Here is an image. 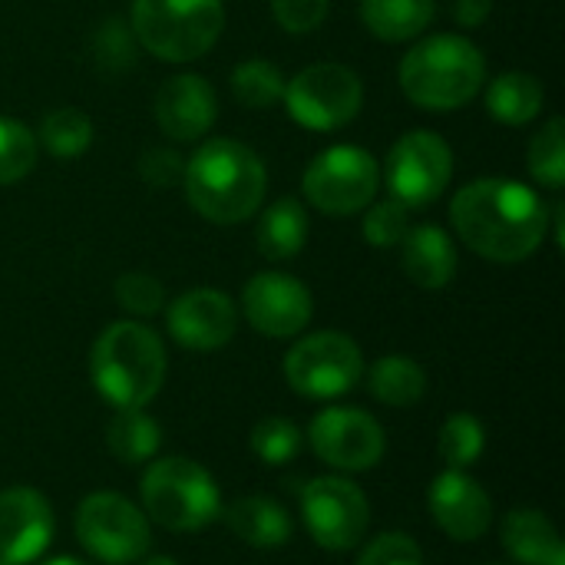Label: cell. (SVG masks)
I'll list each match as a JSON object with an SVG mask.
<instances>
[{
	"label": "cell",
	"instance_id": "cell-1",
	"mask_svg": "<svg viewBox=\"0 0 565 565\" xmlns=\"http://www.w3.org/2000/svg\"><path fill=\"white\" fill-rule=\"evenodd\" d=\"M457 238L487 262L516 265L540 252L550 235L546 199L516 179H473L450 202Z\"/></svg>",
	"mask_w": 565,
	"mask_h": 565
},
{
	"label": "cell",
	"instance_id": "cell-2",
	"mask_svg": "<svg viewBox=\"0 0 565 565\" xmlns=\"http://www.w3.org/2000/svg\"><path fill=\"white\" fill-rule=\"evenodd\" d=\"M182 189L189 205L212 225H238L262 212L268 169L238 139H209L185 159Z\"/></svg>",
	"mask_w": 565,
	"mask_h": 565
},
{
	"label": "cell",
	"instance_id": "cell-3",
	"mask_svg": "<svg viewBox=\"0 0 565 565\" xmlns=\"http://www.w3.org/2000/svg\"><path fill=\"white\" fill-rule=\"evenodd\" d=\"M162 338L142 321H113L89 351V377L116 411H146L166 384Z\"/></svg>",
	"mask_w": 565,
	"mask_h": 565
},
{
	"label": "cell",
	"instance_id": "cell-4",
	"mask_svg": "<svg viewBox=\"0 0 565 565\" xmlns=\"http://www.w3.org/2000/svg\"><path fill=\"white\" fill-rule=\"evenodd\" d=\"M404 96L427 113H454L487 86V60L470 36L434 33L411 46L397 66Z\"/></svg>",
	"mask_w": 565,
	"mask_h": 565
},
{
	"label": "cell",
	"instance_id": "cell-5",
	"mask_svg": "<svg viewBox=\"0 0 565 565\" xmlns=\"http://www.w3.org/2000/svg\"><path fill=\"white\" fill-rule=\"evenodd\" d=\"M129 30L136 43L162 63L205 56L225 30L222 0H132Z\"/></svg>",
	"mask_w": 565,
	"mask_h": 565
},
{
	"label": "cell",
	"instance_id": "cell-6",
	"mask_svg": "<svg viewBox=\"0 0 565 565\" xmlns=\"http://www.w3.org/2000/svg\"><path fill=\"white\" fill-rule=\"evenodd\" d=\"M142 513L172 530V533H199L222 513V493L215 477L185 457L152 460L139 483Z\"/></svg>",
	"mask_w": 565,
	"mask_h": 565
},
{
	"label": "cell",
	"instance_id": "cell-7",
	"mask_svg": "<svg viewBox=\"0 0 565 565\" xmlns=\"http://www.w3.org/2000/svg\"><path fill=\"white\" fill-rule=\"evenodd\" d=\"M381 189V166L364 146L338 142L321 149L301 179L308 205L331 218H348L364 212Z\"/></svg>",
	"mask_w": 565,
	"mask_h": 565
},
{
	"label": "cell",
	"instance_id": "cell-8",
	"mask_svg": "<svg viewBox=\"0 0 565 565\" xmlns=\"http://www.w3.org/2000/svg\"><path fill=\"white\" fill-rule=\"evenodd\" d=\"M364 377V354L344 331H315L285 354V381L308 401H334Z\"/></svg>",
	"mask_w": 565,
	"mask_h": 565
},
{
	"label": "cell",
	"instance_id": "cell-9",
	"mask_svg": "<svg viewBox=\"0 0 565 565\" xmlns=\"http://www.w3.org/2000/svg\"><path fill=\"white\" fill-rule=\"evenodd\" d=\"M73 530L79 546L103 565H136L149 543V516L126 497L99 490L89 493L73 516Z\"/></svg>",
	"mask_w": 565,
	"mask_h": 565
},
{
	"label": "cell",
	"instance_id": "cell-10",
	"mask_svg": "<svg viewBox=\"0 0 565 565\" xmlns=\"http://www.w3.org/2000/svg\"><path fill=\"white\" fill-rule=\"evenodd\" d=\"M281 99L298 126L311 132H331L358 119L364 106V83L344 63H311L285 79Z\"/></svg>",
	"mask_w": 565,
	"mask_h": 565
},
{
	"label": "cell",
	"instance_id": "cell-11",
	"mask_svg": "<svg viewBox=\"0 0 565 565\" xmlns=\"http://www.w3.org/2000/svg\"><path fill=\"white\" fill-rule=\"evenodd\" d=\"M454 179V152L444 136L430 129L404 132L384 159V185L391 199L411 212L434 205Z\"/></svg>",
	"mask_w": 565,
	"mask_h": 565
},
{
	"label": "cell",
	"instance_id": "cell-12",
	"mask_svg": "<svg viewBox=\"0 0 565 565\" xmlns=\"http://www.w3.org/2000/svg\"><path fill=\"white\" fill-rule=\"evenodd\" d=\"M301 523L308 536L328 553H348L364 543L371 526V503L348 477H315L301 490Z\"/></svg>",
	"mask_w": 565,
	"mask_h": 565
},
{
	"label": "cell",
	"instance_id": "cell-13",
	"mask_svg": "<svg viewBox=\"0 0 565 565\" xmlns=\"http://www.w3.org/2000/svg\"><path fill=\"white\" fill-rule=\"evenodd\" d=\"M308 444L321 463L338 473L374 470L387 454L384 427L361 407H328L308 427Z\"/></svg>",
	"mask_w": 565,
	"mask_h": 565
},
{
	"label": "cell",
	"instance_id": "cell-14",
	"mask_svg": "<svg viewBox=\"0 0 565 565\" xmlns=\"http://www.w3.org/2000/svg\"><path fill=\"white\" fill-rule=\"evenodd\" d=\"M242 315L262 338H298L315 315L308 285L285 271H258L242 288Z\"/></svg>",
	"mask_w": 565,
	"mask_h": 565
},
{
	"label": "cell",
	"instance_id": "cell-15",
	"mask_svg": "<svg viewBox=\"0 0 565 565\" xmlns=\"http://www.w3.org/2000/svg\"><path fill=\"white\" fill-rule=\"evenodd\" d=\"M166 328L185 351H218L235 338L238 308L218 288H189L172 298L166 311Z\"/></svg>",
	"mask_w": 565,
	"mask_h": 565
},
{
	"label": "cell",
	"instance_id": "cell-16",
	"mask_svg": "<svg viewBox=\"0 0 565 565\" xmlns=\"http://www.w3.org/2000/svg\"><path fill=\"white\" fill-rule=\"evenodd\" d=\"M56 536V516L50 500L30 487H10L0 493V563H36Z\"/></svg>",
	"mask_w": 565,
	"mask_h": 565
},
{
	"label": "cell",
	"instance_id": "cell-17",
	"mask_svg": "<svg viewBox=\"0 0 565 565\" xmlns=\"http://www.w3.org/2000/svg\"><path fill=\"white\" fill-rule=\"evenodd\" d=\"M434 523L457 543H477L493 526V500L467 470H444L427 490Z\"/></svg>",
	"mask_w": 565,
	"mask_h": 565
},
{
	"label": "cell",
	"instance_id": "cell-18",
	"mask_svg": "<svg viewBox=\"0 0 565 565\" xmlns=\"http://www.w3.org/2000/svg\"><path fill=\"white\" fill-rule=\"evenodd\" d=\"M215 116H218L215 89L199 73L169 76L156 93V122L175 142L202 139L215 126Z\"/></svg>",
	"mask_w": 565,
	"mask_h": 565
},
{
	"label": "cell",
	"instance_id": "cell-19",
	"mask_svg": "<svg viewBox=\"0 0 565 565\" xmlns=\"http://www.w3.org/2000/svg\"><path fill=\"white\" fill-rule=\"evenodd\" d=\"M397 248H401V268L417 288L440 291L457 278L460 262H457V245L447 228L434 222L411 225V232L404 235Z\"/></svg>",
	"mask_w": 565,
	"mask_h": 565
},
{
	"label": "cell",
	"instance_id": "cell-20",
	"mask_svg": "<svg viewBox=\"0 0 565 565\" xmlns=\"http://www.w3.org/2000/svg\"><path fill=\"white\" fill-rule=\"evenodd\" d=\"M218 516L252 550H281L295 536L288 510L268 497H238Z\"/></svg>",
	"mask_w": 565,
	"mask_h": 565
},
{
	"label": "cell",
	"instance_id": "cell-21",
	"mask_svg": "<svg viewBox=\"0 0 565 565\" xmlns=\"http://www.w3.org/2000/svg\"><path fill=\"white\" fill-rule=\"evenodd\" d=\"M503 550L520 565H565L559 530L540 510H513L503 520Z\"/></svg>",
	"mask_w": 565,
	"mask_h": 565
},
{
	"label": "cell",
	"instance_id": "cell-22",
	"mask_svg": "<svg viewBox=\"0 0 565 565\" xmlns=\"http://www.w3.org/2000/svg\"><path fill=\"white\" fill-rule=\"evenodd\" d=\"M437 17L434 0H361V20L384 43H407L427 33Z\"/></svg>",
	"mask_w": 565,
	"mask_h": 565
},
{
	"label": "cell",
	"instance_id": "cell-23",
	"mask_svg": "<svg viewBox=\"0 0 565 565\" xmlns=\"http://www.w3.org/2000/svg\"><path fill=\"white\" fill-rule=\"evenodd\" d=\"M546 89L540 76L523 70H507L487 86V113L503 126H526L543 113Z\"/></svg>",
	"mask_w": 565,
	"mask_h": 565
},
{
	"label": "cell",
	"instance_id": "cell-24",
	"mask_svg": "<svg viewBox=\"0 0 565 565\" xmlns=\"http://www.w3.org/2000/svg\"><path fill=\"white\" fill-rule=\"evenodd\" d=\"M258 252L268 262H288L308 245V212L298 199H275L255 228Z\"/></svg>",
	"mask_w": 565,
	"mask_h": 565
},
{
	"label": "cell",
	"instance_id": "cell-25",
	"mask_svg": "<svg viewBox=\"0 0 565 565\" xmlns=\"http://www.w3.org/2000/svg\"><path fill=\"white\" fill-rule=\"evenodd\" d=\"M367 391L384 407L404 411V407H414L427 394V371L407 354H387L371 364Z\"/></svg>",
	"mask_w": 565,
	"mask_h": 565
},
{
	"label": "cell",
	"instance_id": "cell-26",
	"mask_svg": "<svg viewBox=\"0 0 565 565\" xmlns=\"http://www.w3.org/2000/svg\"><path fill=\"white\" fill-rule=\"evenodd\" d=\"M106 447L116 460L129 467L149 463L162 447V430L146 411H116L106 424Z\"/></svg>",
	"mask_w": 565,
	"mask_h": 565
},
{
	"label": "cell",
	"instance_id": "cell-27",
	"mask_svg": "<svg viewBox=\"0 0 565 565\" xmlns=\"http://www.w3.org/2000/svg\"><path fill=\"white\" fill-rule=\"evenodd\" d=\"M36 139L53 159H79L93 146V119L76 106H56L40 119Z\"/></svg>",
	"mask_w": 565,
	"mask_h": 565
},
{
	"label": "cell",
	"instance_id": "cell-28",
	"mask_svg": "<svg viewBox=\"0 0 565 565\" xmlns=\"http://www.w3.org/2000/svg\"><path fill=\"white\" fill-rule=\"evenodd\" d=\"M232 96L245 109H271L285 96V73L268 60H242L232 70Z\"/></svg>",
	"mask_w": 565,
	"mask_h": 565
},
{
	"label": "cell",
	"instance_id": "cell-29",
	"mask_svg": "<svg viewBox=\"0 0 565 565\" xmlns=\"http://www.w3.org/2000/svg\"><path fill=\"white\" fill-rule=\"evenodd\" d=\"M526 169L530 175L559 192L565 185V119L553 116L533 139H530V152H526Z\"/></svg>",
	"mask_w": 565,
	"mask_h": 565
},
{
	"label": "cell",
	"instance_id": "cell-30",
	"mask_svg": "<svg viewBox=\"0 0 565 565\" xmlns=\"http://www.w3.org/2000/svg\"><path fill=\"white\" fill-rule=\"evenodd\" d=\"M487 447V430L473 414H450L440 427L437 454L447 463V470H467L480 460Z\"/></svg>",
	"mask_w": 565,
	"mask_h": 565
},
{
	"label": "cell",
	"instance_id": "cell-31",
	"mask_svg": "<svg viewBox=\"0 0 565 565\" xmlns=\"http://www.w3.org/2000/svg\"><path fill=\"white\" fill-rule=\"evenodd\" d=\"M36 166V136L26 122L0 116V185L26 179Z\"/></svg>",
	"mask_w": 565,
	"mask_h": 565
},
{
	"label": "cell",
	"instance_id": "cell-32",
	"mask_svg": "<svg viewBox=\"0 0 565 565\" xmlns=\"http://www.w3.org/2000/svg\"><path fill=\"white\" fill-rule=\"evenodd\" d=\"M248 444H252V454L265 467H285V463H291L301 454L305 437H301V430L288 417H265V420L255 424Z\"/></svg>",
	"mask_w": 565,
	"mask_h": 565
},
{
	"label": "cell",
	"instance_id": "cell-33",
	"mask_svg": "<svg viewBox=\"0 0 565 565\" xmlns=\"http://www.w3.org/2000/svg\"><path fill=\"white\" fill-rule=\"evenodd\" d=\"M89 50H93V63L103 73H122L136 60V36L119 17H109V20H103L96 26L93 40H89Z\"/></svg>",
	"mask_w": 565,
	"mask_h": 565
},
{
	"label": "cell",
	"instance_id": "cell-34",
	"mask_svg": "<svg viewBox=\"0 0 565 565\" xmlns=\"http://www.w3.org/2000/svg\"><path fill=\"white\" fill-rule=\"evenodd\" d=\"M361 232H364L371 248H397L404 242V235L411 232V209L397 199L371 202L364 209Z\"/></svg>",
	"mask_w": 565,
	"mask_h": 565
},
{
	"label": "cell",
	"instance_id": "cell-35",
	"mask_svg": "<svg viewBox=\"0 0 565 565\" xmlns=\"http://www.w3.org/2000/svg\"><path fill=\"white\" fill-rule=\"evenodd\" d=\"M113 295H116L119 308L126 315H132V318H152L166 305V288L149 271H126V275H119L116 285H113Z\"/></svg>",
	"mask_w": 565,
	"mask_h": 565
},
{
	"label": "cell",
	"instance_id": "cell-36",
	"mask_svg": "<svg viewBox=\"0 0 565 565\" xmlns=\"http://www.w3.org/2000/svg\"><path fill=\"white\" fill-rule=\"evenodd\" d=\"M328 13H331V0H271L275 23L291 36L315 33L328 20Z\"/></svg>",
	"mask_w": 565,
	"mask_h": 565
},
{
	"label": "cell",
	"instance_id": "cell-37",
	"mask_svg": "<svg viewBox=\"0 0 565 565\" xmlns=\"http://www.w3.org/2000/svg\"><path fill=\"white\" fill-rule=\"evenodd\" d=\"M358 565H424V553L407 533H381L361 550Z\"/></svg>",
	"mask_w": 565,
	"mask_h": 565
},
{
	"label": "cell",
	"instance_id": "cell-38",
	"mask_svg": "<svg viewBox=\"0 0 565 565\" xmlns=\"http://www.w3.org/2000/svg\"><path fill=\"white\" fill-rule=\"evenodd\" d=\"M139 175L142 182H149L152 189H169V185H182L185 175V159L175 149H146L139 156Z\"/></svg>",
	"mask_w": 565,
	"mask_h": 565
},
{
	"label": "cell",
	"instance_id": "cell-39",
	"mask_svg": "<svg viewBox=\"0 0 565 565\" xmlns=\"http://www.w3.org/2000/svg\"><path fill=\"white\" fill-rule=\"evenodd\" d=\"M493 13V0H457L454 17L460 26H480Z\"/></svg>",
	"mask_w": 565,
	"mask_h": 565
},
{
	"label": "cell",
	"instance_id": "cell-40",
	"mask_svg": "<svg viewBox=\"0 0 565 565\" xmlns=\"http://www.w3.org/2000/svg\"><path fill=\"white\" fill-rule=\"evenodd\" d=\"M550 222H553V242L563 248L565 245V205L563 202L550 205Z\"/></svg>",
	"mask_w": 565,
	"mask_h": 565
},
{
	"label": "cell",
	"instance_id": "cell-41",
	"mask_svg": "<svg viewBox=\"0 0 565 565\" xmlns=\"http://www.w3.org/2000/svg\"><path fill=\"white\" fill-rule=\"evenodd\" d=\"M40 565H89V563H83V559H73V556H60V559H50V563H40Z\"/></svg>",
	"mask_w": 565,
	"mask_h": 565
},
{
	"label": "cell",
	"instance_id": "cell-42",
	"mask_svg": "<svg viewBox=\"0 0 565 565\" xmlns=\"http://www.w3.org/2000/svg\"><path fill=\"white\" fill-rule=\"evenodd\" d=\"M139 565H179V563H175V559H169V556H152V559H146V563L139 559Z\"/></svg>",
	"mask_w": 565,
	"mask_h": 565
},
{
	"label": "cell",
	"instance_id": "cell-43",
	"mask_svg": "<svg viewBox=\"0 0 565 565\" xmlns=\"http://www.w3.org/2000/svg\"><path fill=\"white\" fill-rule=\"evenodd\" d=\"M0 565H7V563H0Z\"/></svg>",
	"mask_w": 565,
	"mask_h": 565
}]
</instances>
